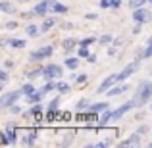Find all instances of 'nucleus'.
I'll return each instance as SVG.
<instances>
[{
  "label": "nucleus",
  "instance_id": "obj_19",
  "mask_svg": "<svg viewBox=\"0 0 152 148\" xmlns=\"http://www.w3.org/2000/svg\"><path fill=\"white\" fill-rule=\"evenodd\" d=\"M25 33L29 35L31 39H35V37H39V35H41V27H37V25H33V23H31V25L25 27Z\"/></svg>",
  "mask_w": 152,
  "mask_h": 148
},
{
  "label": "nucleus",
  "instance_id": "obj_16",
  "mask_svg": "<svg viewBox=\"0 0 152 148\" xmlns=\"http://www.w3.org/2000/svg\"><path fill=\"white\" fill-rule=\"evenodd\" d=\"M35 141H37V133H35V131H29V133L23 135V144L25 146H33Z\"/></svg>",
  "mask_w": 152,
  "mask_h": 148
},
{
  "label": "nucleus",
  "instance_id": "obj_34",
  "mask_svg": "<svg viewBox=\"0 0 152 148\" xmlns=\"http://www.w3.org/2000/svg\"><path fill=\"white\" fill-rule=\"evenodd\" d=\"M77 56H79V58H89V56H91V52H89V48H87V46H79Z\"/></svg>",
  "mask_w": 152,
  "mask_h": 148
},
{
  "label": "nucleus",
  "instance_id": "obj_47",
  "mask_svg": "<svg viewBox=\"0 0 152 148\" xmlns=\"http://www.w3.org/2000/svg\"><path fill=\"white\" fill-rule=\"evenodd\" d=\"M19 2H29V0H19Z\"/></svg>",
  "mask_w": 152,
  "mask_h": 148
},
{
  "label": "nucleus",
  "instance_id": "obj_27",
  "mask_svg": "<svg viewBox=\"0 0 152 148\" xmlns=\"http://www.w3.org/2000/svg\"><path fill=\"white\" fill-rule=\"evenodd\" d=\"M56 90H58L60 94H67L69 93V85L64 83V81H60V83H56Z\"/></svg>",
  "mask_w": 152,
  "mask_h": 148
},
{
  "label": "nucleus",
  "instance_id": "obj_10",
  "mask_svg": "<svg viewBox=\"0 0 152 148\" xmlns=\"http://www.w3.org/2000/svg\"><path fill=\"white\" fill-rule=\"evenodd\" d=\"M141 137H142V135L137 131V133L129 135V137H127L125 141L119 142V146H141Z\"/></svg>",
  "mask_w": 152,
  "mask_h": 148
},
{
  "label": "nucleus",
  "instance_id": "obj_22",
  "mask_svg": "<svg viewBox=\"0 0 152 148\" xmlns=\"http://www.w3.org/2000/svg\"><path fill=\"white\" fill-rule=\"evenodd\" d=\"M42 73H45V67H37V69H31L27 71V79H35V77H42Z\"/></svg>",
  "mask_w": 152,
  "mask_h": 148
},
{
  "label": "nucleus",
  "instance_id": "obj_13",
  "mask_svg": "<svg viewBox=\"0 0 152 148\" xmlns=\"http://www.w3.org/2000/svg\"><path fill=\"white\" fill-rule=\"evenodd\" d=\"M2 44H10L12 48L21 50V48H25V46H27V42L23 41V39H10V41H6V39H4V41H2Z\"/></svg>",
  "mask_w": 152,
  "mask_h": 148
},
{
  "label": "nucleus",
  "instance_id": "obj_6",
  "mask_svg": "<svg viewBox=\"0 0 152 148\" xmlns=\"http://www.w3.org/2000/svg\"><path fill=\"white\" fill-rule=\"evenodd\" d=\"M0 137H2V144H15V141H18L14 125H6V129L0 133Z\"/></svg>",
  "mask_w": 152,
  "mask_h": 148
},
{
  "label": "nucleus",
  "instance_id": "obj_8",
  "mask_svg": "<svg viewBox=\"0 0 152 148\" xmlns=\"http://www.w3.org/2000/svg\"><path fill=\"white\" fill-rule=\"evenodd\" d=\"M115 83H118V73H114V75H108V77L104 79V81L100 83V85H98L96 93H98V94H104V93H108V90H110L112 87L115 85Z\"/></svg>",
  "mask_w": 152,
  "mask_h": 148
},
{
  "label": "nucleus",
  "instance_id": "obj_32",
  "mask_svg": "<svg viewBox=\"0 0 152 148\" xmlns=\"http://www.w3.org/2000/svg\"><path fill=\"white\" fill-rule=\"evenodd\" d=\"M58 106H60V98H52L48 102V106H46V110H48V112H56Z\"/></svg>",
  "mask_w": 152,
  "mask_h": 148
},
{
  "label": "nucleus",
  "instance_id": "obj_50",
  "mask_svg": "<svg viewBox=\"0 0 152 148\" xmlns=\"http://www.w3.org/2000/svg\"><path fill=\"white\" fill-rule=\"evenodd\" d=\"M52 2H56V0H52Z\"/></svg>",
  "mask_w": 152,
  "mask_h": 148
},
{
  "label": "nucleus",
  "instance_id": "obj_38",
  "mask_svg": "<svg viewBox=\"0 0 152 148\" xmlns=\"http://www.w3.org/2000/svg\"><path fill=\"white\" fill-rule=\"evenodd\" d=\"M114 142H112V139H106V141H100V142H96V148H106V146H112Z\"/></svg>",
  "mask_w": 152,
  "mask_h": 148
},
{
  "label": "nucleus",
  "instance_id": "obj_36",
  "mask_svg": "<svg viewBox=\"0 0 152 148\" xmlns=\"http://www.w3.org/2000/svg\"><path fill=\"white\" fill-rule=\"evenodd\" d=\"M41 110H42V106H41V104L37 102V104H35V106L31 108L29 112H27V114H29V115H31V114H33V115H39V114H41Z\"/></svg>",
  "mask_w": 152,
  "mask_h": 148
},
{
  "label": "nucleus",
  "instance_id": "obj_21",
  "mask_svg": "<svg viewBox=\"0 0 152 148\" xmlns=\"http://www.w3.org/2000/svg\"><path fill=\"white\" fill-rule=\"evenodd\" d=\"M0 10H2L4 14H12L15 8H14V4H12V2H8V0H2V2H0Z\"/></svg>",
  "mask_w": 152,
  "mask_h": 148
},
{
  "label": "nucleus",
  "instance_id": "obj_48",
  "mask_svg": "<svg viewBox=\"0 0 152 148\" xmlns=\"http://www.w3.org/2000/svg\"><path fill=\"white\" fill-rule=\"evenodd\" d=\"M148 2H150V4H152V0H148Z\"/></svg>",
  "mask_w": 152,
  "mask_h": 148
},
{
  "label": "nucleus",
  "instance_id": "obj_20",
  "mask_svg": "<svg viewBox=\"0 0 152 148\" xmlns=\"http://www.w3.org/2000/svg\"><path fill=\"white\" fill-rule=\"evenodd\" d=\"M54 25H56V19H52V17L45 19V21H42V25H41V33H48Z\"/></svg>",
  "mask_w": 152,
  "mask_h": 148
},
{
  "label": "nucleus",
  "instance_id": "obj_11",
  "mask_svg": "<svg viewBox=\"0 0 152 148\" xmlns=\"http://www.w3.org/2000/svg\"><path fill=\"white\" fill-rule=\"evenodd\" d=\"M110 121H114V110H104L100 114V117H98V125H108Z\"/></svg>",
  "mask_w": 152,
  "mask_h": 148
},
{
  "label": "nucleus",
  "instance_id": "obj_44",
  "mask_svg": "<svg viewBox=\"0 0 152 148\" xmlns=\"http://www.w3.org/2000/svg\"><path fill=\"white\" fill-rule=\"evenodd\" d=\"M87 62H89V63H94V62H96V56H94V54H91L89 58H87Z\"/></svg>",
  "mask_w": 152,
  "mask_h": 148
},
{
  "label": "nucleus",
  "instance_id": "obj_46",
  "mask_svg": "<svg viewBox=\"0 0 152 148\" xmlns=\"http://www.w3.org/2000/svg\"><path fill=\"white\" fill-rule=\"evenodd\" d=\"M146 131H148V127H146V125H142V127H141V129H139V133H141V135H145V133H146Z\"/></svg>",
  "mask_w": 152,
  "mask_h": 148
},
{
  "label": "nucleus",
  "instance_id": "obj_1",
  "mask_svg": "<svg viewBox=\"0 0 152 148\" xmlns=\"http://www.w3.org/2000/svg\"><path fill=\"white\" fill-rule=\"evenodd\" d=\"M135 102H137V108L139 106H145L146 102L152 98V83L150 81H142L141 85H139L137 93H135Z\"/></svg>",
  "mask_w": 152,
  "mask_h": 148
},
{
  "label": "nucleus",
  "instance_id": "obj_26",
  "mask_svg": "<svg viewBox=\"0 0 152 148\" xmlns=\"http://www.w3.org/2000/svg\"><path fill=\"white\" fill-rule=\"evenodd\" d=\"M42 96H45V94H42L41 90H37V93H33L31 96H27V102H29V104H37V102H41Z\"/></svg>",
  "mask_w": 152,
  "mask_h": 148
},
{
  "label": "nucleus",
  "instance_id": "obj_45",
  "mask_svg": "<svg viewBox=\"0 0 152 148\" xmlns=\"http://www.w3.org/2000/svg\"><path fill=\"white\" fill-rule=\"evenodd\" d=\"M12 66H14V62H12V60H6V62H4V67H6V69H8V67H12Z\"/></svg>",
  "mask_w": 152,
  "mask_h": 148
},
{
  "label": "nucleus",
  "instance_id": "obj_15",
  "mask_svg": "<svg viewBox=\"0 0 152 148\" xmlns=\"http://www.w3.org/2000/svg\"><path fill=\"white\" fill-rule=\"evenodd\" d=\"M62 48H64V52H71V50H75L77 48V44H79V41L77 39H66V41L62 42Z\"/></svg>",
  "mask_w": 152,
  "mask_h": 148
},
{
  "label": "nucleus",
  "instance_id": "obj_29",
  "mask_svg": "<svg viewBox=\"0 0 152 148\" xmlns=\"http://www.w3.org/2000/svg\"><path fill=\"white\" fill-rule=\"evenodd\" d=\"M52 12H56V14H66V12H67V6H66V4H60V2H54Z\"/></svg>",
  "mask_w": 152,
  "mask_h": 148
},
{
  "label": "nucleus",
  "instance_id": "obj_4",
  "mask_svg": "<svg viewBox=\"0 0 152 148\" xmlns=\"http://www.w3.org/2000/svg\"><path fill=\"white\" fill-rule=\"evenodd\" d=\"M62 75H64L62 66H58V63H48V66L45 67V73H42V77H45L46 81H56V79H60Z\"/></svg>",
  "mask_w": 152,
  "mask_h": 148
},
{
  "label": "nucleus",
  "instance_id": "obj_17",
  "mask_svg": "<svg viewBox=\"0 0 152 148\" xmlns=\"http://www.w3.org/2000/svg\"><path fill=\"white\" fill-rule=\"evenodd\" d=\"M79 56L75 58V56H71V58H66V62H64V66L67 67V69H77V66H79Z\"/></svg>",
  "mask_w": 152,
  "mask_h": 148
},
{
  "label": "nucleus",
  "instance_id": "obj_37",
  "mask_svg": "<svg viewBox=\"0 0 152 148\" xmlns=\"http://www.w3.org/2000/svg\"><path fill=\"white\" fill-rule=\"evenodd\" d=\"M0 81H2L0 89H4V85L8 83V71H6V69H2V71H0Z\"/></svg>",
  "mask_w": 152,
  "mask_h": 148
},
{
  "label": "nucleus",
  "instance_id": "obj_3",
  "mask_svg": "<svg viewBox=\"0 0 152 148\" xmlns=\"http://www.w3.org/2000/svg\"><path fill=\"white\" fill-rule=\"evenodd\" d=\"M23 96V90H6V93H2V96H0V106L2 108H10L12 104H15L19 98Z\"/></svg>",
  "mask_w": 152,
  "mask_h": 148
},
{
  "label": "nucleus",
  "instance_id": "obj_18",
  "mask_svg": "<svg viewBox=\"0 0 152 148\" xmlns=\"http://www.w3.org/2000/svg\"><path fill=\"white\" fill-rule=\"evenodd\" d=\"M119 6H121V0H100V8H112V10H115Z\"/></svg>",
  "mask_w": 152,
  "mask_h": 148
},
{
  "label": "nucleus",
  "instance_id": "obj_35",
  "mask_svg": "<svg viewBox=\"0 0 152 148\" xmlns=\"http://www.w3.org/2000/svg\"><path fill=\"white\" fill-rule=\"evenodd\" d=\"M145 58H152V37L148 39V42L145 46Z\"/></svg>",
  "mask_w": 152,
  "mask_h": 148
},
{
  "label": "nucleus",
  "instance_id": "obj_14",
  "mask_svg": "<svg viewBox=\"0 0 152 148\" xmlns=\"http://www.w3.org/2000/svg\"><path fill=\"white\" fill-rule=\"evenodd\" d=\"M110 108V104L108 102H94L89 106V112H93V114H102L104 110H108Z\"/></svg>",
  "mask_w": 152,
  "mask_h": 148
},
{
  "label": "nucleus",
  "instance_id": "obj_41",
  "mask_svg": "<svg viewBox=\"0 0 152 148\" xmlns=\"http://www.w3.org/2000/svg\"><path fill=\"white\" fill-rule=\"evenodd\" d=\"M6 27H8V29H18V21H8Z\"/></svg>",
  "mask_w": 152,
  "mask_h": 148
},
{
  "label": "nucleus",
  "instance_id": "obj_7",
  "mask_svg": "<svg viewBox=\"0 0 152 148\" xmlns=\"http://www.w3.org/2000/svg\"><path fill=\"white\" fill-rule=\"evenodd\" d=\"M150 17H152L150 10H146L145 6L133 10V21H135V23H146V21H150Z\"/></svg>",
  "mask_w": 152,
  "mask_h": 148
},
{
  "label": "nucleus",
  "instance_id": "obj_23",
  "mask_svg": "<svg viewBox=\"0 0 152 148\" xmlns=\"http://www.w3.org/2000/svg\"><path fill=\"white\" fill-rule=\"evenodd\" d=\"M89 100L87 98H81V100H77V104H75V110L77 112H85V110H89Z\"/></svg>",
  "mask_w": 152,
  "mask_h": 148
},
{
  "label": "nucleus",
  "instance_id": "obj_31",
  "mask_svg": "<svg viewBox=\"0 0 152 148\" xmlns=\"http://www.w3.org/2000/svg\"><path fill=\"white\" fill-rule=\"evenodd\" d=\"M89 79V73H79V75H73V81L75 85H83V83Z\"/></svg>",
  "mask_w": 152,
  "mask_h": 148
},
{
  "label": "nucleus",
  "instance_id": "obj_28",
  "mask_svg": "<svg viewBox=\"0 0 152 148\" xmlns=\"http://www.w3.org/2000/svg\"><path fill=\"white\" fill-rule=\"evenodd\" d=\"M94 42H98V39H94V37H85V39H81V41H79V46H87V48H89L91 44H94Z\"/></svg>",
  "mask_w": 152,
  "mask_h": 148
},
{
  "label": "nucleus",
  "instance_id": "obj_9",
  "mask_svg": "<svg viewBox=\"0 0 152 148\" xmlns=\"http://www.w3.org/2000/svg\"><path fill=\"white\" fill-rule=\"evenodd\" d=\"M52 6H54L52 0H42L41 4H37V6L33 8V12H35V15H45V14H48V12H52Z\"/></svg>",
  "mask_w": 152,
  "mask_h": 148
},
{
  "label": "nucleus",
  "instance_id": "obj_43",
  "mask_svg": "<svg viewBox=\"0 0 152 148\" xmlns=\"http://www.w3.org/2000/svg\"><path fill=\"white\" fill-rule=\"evenodd\" d=\"M98 14H94V12H91V14H85V19H96Z\"/></svg>",
  "mask_w": 152,
  "mask_h": 148
},
{
  "label": "nucleus",
  "instance_id": "obj_42",
  "mask_svg": "<svg viewBox=\"0 0 152 148\" xmlns=\"http://www.w3.org/2000/svg\"><path fill=\"white\" fill-rule=\"evenodd\" d=\"M141 27H142V23H137V25L133 27V35H139V33H141Z\"/></svg>",
  "mask_w": 152,
  "mask_h": 148
},
{
  "label": "nucleus",
  "instance_id": "obj_51",
  "mask_svg": "<svg viewBox=\"0 0 152 148\" xmlns=\"http://www.w3.org/2000/svg\"><path fill=\"white\" fill-rule=\"evenodd\" d=\"M150 73H152V71H150Z\"/></svg>",
  "mask_w": 152,
  "mask_h": 148
},
{
  "label": "nucleus",
  "instance_id": "obj_24",
  "mask_svg": "<svg viewBox=\"0 0 152 148\" xmlns=\"http://www.w3.org/2000/svg\"><path fill=\"white\" fill-rule=\"evenodd\" d=\"M39 90H41L42 94L50 93V90H56V83H54V81H46V83H45V85H42V87H41Z\"/></svg>",
  "mask_w": 152,
  "mask_h": 148
},
{
  "label": "nucleus",
  "instance_id": "obj_40",
  "mask_svg": "<svg viewBox=\"0 0 152 148\" xmlns=\"http://www.w3.org/2000/svg\"><path fill=\"white\" fill-rule=\"evenodd\" d=\"M71 141H73V133H67V135H66V141H64V146H67Z\"/></svg>",
  "mask_w": 152,
  "mask_h": 148
},
{
  "label": "nucleus",
  "instance_id": "obj_33",
  "mask_svg": "<svg viewBox=\"0 0 152 148\" xmlns=\"http://www.w3.org/2000/svg\"><path fill=\"white\" fill-rule=\"evenodd\" d=\"M98 42H100V44H112V42H114V37H112L110 33H106V35H102V37L98 39Z\"/></svg>",
  "mask_w": 152,
  "mask_h": 148
},
{
  "label": "nucleus",
  "instance_id": "obj_12",
  "mask_svg": "<svg viewBox=\"0 0 152 148\" xmlns=\"http://www.w3.org/2000/svg\"><path fill=\"white\" fill-rule=\"evenodd\" d=\"M127 90H129V85H114L106 94H108V96H119V94L127 93Z\"/></svg>",
  "mask_w": 152,
  "mask_h": 148
},
{
  "label": "nucleus",
  "instance_id": "obj_25",
  "mask_svg": "<svg viewBox=\"0 0 152 148\" xmlns=\"http://www.w3.org/2000/svg\"><path fill=\"white\" fill-rule=\"evenodd\" d=\"M21 90H23V96H31V94H33V93H37L39 89H35V87L31 85V83H25V85L21 87Z\"/></svg>",
  "mask_w": 152,
  "mask_h": 148
},
{
  "label": "nucleus",
  "instance_id": "obj_49",
  "mask_svg": "<svg viewBox=\"0 0 152 148\" xmlns=\"http://www.w3.org/2000/svg\"><path fill=\"white\" fill-rule=\"evenodd\" d=\"M150 110H152V104H150Z\"/></svg>",
  "mask_w": 152,
  "mask_h": 148
},
{
  "label": "nucleus",
  "instance_id": "obj_39",
  "mask_svg": "<svg viewBox=\"0 0 152 148\" xmlns=\"http://www.w3.org/2000/svg\"><path fill=\"white\" fill-rule=\"evenodd\" d=\"M8 110H10V112H12V114H21V108H19V106H18V104H12V106H10V108H8Z\"/></svg>",
  "mask_w": 152,
  "mask_h": 148
},
{
  "label": "nucleus",
  "instance_id": "obj_30",
  "mask_svg": "<svg viewBox=\"0 0 152 148\" xmlns=\"http://www.w3.org/2000/svg\"><path fill=\"white\" fill-rule=\"evenodd\" d=\"M148 0H129V8L131 10H137V8H142Z\"/></svg>",
  "mask_w": 152,
  "mask_h": 148
},
{
  "label": "nucleus",
  "instance_id": "obj_5",
  "mask_svg": "<svg viewBox=\"0 0 152 148\" xmlns=\"http://www.w3.org/2000/svg\"><path fill=\"white\" fill-rule=\"evenodd\" d=\"M139 63H141V60L139 58H135V62L133 63H129V66H125L121 71L118 73V83H123V81H127V79L131 77V75L137 71V67H139Z\"/></svg>",
  "mask_w": 152,
  "mask_h": 148
},
{
  "label": "nucleus",
  "instance_id": "obj_2",
  "mask_svg": "<svg viewBox=\"0 0 152 148\" xmlns=\"http://www.w3.org/2000/svg\"><path fill=\"white\" fill-rule=\"evenodd\" d=\"M52 52H54V46H52V44H45V46H41V48H37V50L31 52L27 60H29V62H41V60L50 58Z\"/></svg>",
  "mask_w": 152,
  "mask_h": 148
}]
</instances>
